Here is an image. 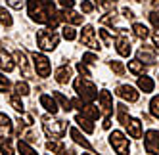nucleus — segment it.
Wrapping results in <instances>:
<instances>
[{"label":"nucleus","mask_w":159,"mask_h":155,"mask_svg":"<svg viewBox=\"0 0 159 155\" xmlns=\"http://www.w3.org/2000/svg\"><path fill=\"white\" fill-rule=\"evenodd\" d=\"M152 38H153V48H155V52H159V31L153 33Z\"/></svg>","instance_id":"45"},{"label":"nucleus","mask_w":159,"mask_h":155,"mask_svg":"<svg viewBox=\"0 0 159 155\" xmlns=\"http://www.w3.org/2000/svg\"><path fill=\"white\" fill-rule=\"evenodd\" d=\"M0 153L2 155H14V149L10 146L8 138H0Z\"/></svg>","instance_id":"33"},{"label":"nucleus","mask_w":159,"mask_h":155,"mask_svg":"<svg viewBox=\"0 0 159 155\" xmlns=\"http://www.w3.org/2000/svg\"><path fill=\"white\" fill-rule=\"evenodd\" d=\"M46 148L52 151V153H56V155H65L67 151H65V146H63V144H60V142H48L46 144Z\"/></svg>","instance_id":"25"},{"label":"nucleus","mask_w":159,"mask_h":155,"mask_svg":"<svg viewBox=\"0 0 159 155\" xmlns=\"http://www.w3.org/2000/svg\"><path fill=\"white\" fill-rule=\"evenodd\" d=\"M129 71L134 73V75H142V73H144V63H142L140 60H132V61H129Z\"/></svg>","instance_id":"27"},{"label":"nucleus","mask_w":159,"mask_h":155,"mask_svg":"<svg viewBox=\"0 0 159 155\" xmlns=\"http://www.w3.org/2000/svg\"><path fill=\"white\" fill-rule=\"evenodd\" d=\"M54 98H56V102H58L60 105H61V109H63V111H71V109H73V105H71V100H67L61 92H54L52 94Z\"/></svg>","instance_id":"23"},{"label":"nucleus","mask_w":159,"mask_h":155,"mask_svg":"<svg viewBox=\"0 0 159 155\" xmlns=\"http://www.w3.org/2000/svg\"><path fill=\"white\" fill-rule=\"evenodd\" d=\"M42 128H44V132H46L50 138L60 140V138H63L65 130H67V123L61 121V119H54L50 115H44L42 117Z\"/></svg>","instance_id":"2"},{"label":"nucleus","mask_w":159,"mask_h":155,"mask_svg":"<svg viewBox=\"0 0 159 155\" xmlns=\"http://www.w3.org/2000/svg\"><path fill=\"white\" fill-rule=\"evenodd\" d=\"M58 17H60V21H65V23H71V25H81V23H83V16L75 14L71 8H69V10L63 8V12H60Z\"/></svg>","instance_id":"14"},{"label":"nucleus","mask_w":159,"mask_h":155,"mask_svg":"<svg viewBox=\"0 0 159 155\" xmlns=\"http://www.w3.org/2000/svg\"><path fill=\"white\" fill-rule=\"evenodd\" d=\"M123 126L127 128V132H129L132 138H142V123H140L138 119L129 117V119H127V123H125Z\"/></svg>","instance_id":"13"},{"label":"nucleus","mask_w":159,"mask_h":155,"mask_svg":"<svg viewBox=\"0 0 159 155\" xmlns=\"http://www.w3.org/2000/svg\"><path fill=\"white\" fill-rule=\"evenodd\" d=\"M150 21H152V25H153L155 29H159V14H157V12H152V14H150Z\"/></svg>","instance_id":"43"},{"label":"nucleus","mask_w":159,"mask_h":155,"mask_svg":"<svg viewBox=\"0 0 159 155\" xmlns=\"http://www.w3.org/2000/svg\"><path fill=\"white\" fill-rule=\"evenodd\" d=\"M109 144H111V148L115 149L117 155H129V151H130L129 138L125 136L121 130H113L109 134Z\"/></svg>","instance_id":"5"},{"label":"nucleus","mask_w":159,"mask_h":155,"mask_svg":"<svg viewBox=\"0 0 159 155\" xmlns=\"http://www.w3.org/2000/svg\"><path fill=\"white\" fill-rule=\"evenodd\" d=\"M65 155H75V151H67V153H65Z\"/></svg>","instance_id":"50"},{"label":"nucleus","mask_w":159,"mask_h":155,"mask_svg":"<svg viewBox=\"0 0 159 155\" xmlns=\"http://www.w3.org/2000/svg\"><path fill=\"white\" fill-rule=\"evenodd\" d=\"M77 71L81 73L83 77H90V71H88V67H86V63H77Z\"/></svg>","instance_id":"42"},{"label":"nucleus","mask_w":159,"mask_h":155,"mask_svg":"<svg viewBox=\"0 0 159 155\" xmlns=\"http://www.w3.org/2000/svg\"><path fill=\"white\" fill-rule=\"evenodd\" d=\"M144 148L148 153L159 155V132L157 130H148L144 136Z\"/></svg>","instance_id":"9"},{"label":"nucleus","mask_w":159,"mask_h":155,"mask_svg":"<svg viewBox=\"0 0 159 155\" xmlns=\"http://www.w3.org/2000/svg\"><path fill=\"white\" fill-rule=\"evenodd\" d=\"M25 125H33V117L31 115H25Z\"/></svg>","instance_id":"49"},{"label":"nucleus","mask_w":159,"mask_h":155,"mask_svg":"<svg viewBox=\"0 0 159 155\" xmlns=\"http://www.w3.org/2000/svg\"><path fill=\"white\" fill-rule=\"evenodd\" d=\"M117 33H119V38L115 40L117 52H119V56L129 58L132 52V44H130V38L127 37V29H117Z\"/></svg>","instance_id":"7"},{"label":"nucleus","mask_w":159,"mask_h":155,"mask_svg":"<svg viewBox=\"0 0 159 155\" xmlns=\"http://www.w3.org/2000/svg\"><path fill=\"white\" fill-rule=\"evenodd\" d=\"M83 63H86V65H92V63H96L98 61V58L94 56V54H84V56H83Z\"/></svg>","instance_id":"41"},{"label":"nucleus","mask_w":159,"mask_h":155,"mask_svg":"<svg viewBox=\"0 0 159 155\" xmlns=\"http://www.w3.org/2000/svg\"><path fill=\"white\" fill-rule=\"evenodd\" d=\"M75 90L84 102H94V100L98 98V88H96L94 82L88 81V77H79V79L75 81Z\"/></svg>","instance_id":"3"},{"label":"nucleus","mask_w":159,"mask_h":155,"mask_svg":"<svg viewBox=\"0 0 159 155\" xmlns=\"http://www.w3.org/2000/svg\"><path fill=\"white\" fill-rule=\"evenodd\" d=\"M152 12L159 14V0H152Z\"/></svg>","instance_id":"48"},{"label":"nucleus","mask_w":159,"mask_h":155,"mask_svg":"<svg viewBox=\"0 0 159 155\" xmlns=\"http://www.w3.org/2000/svg\"><path fill=\"white\" fill-rule=\"evenodd\" d=\"M150 111L155 119H159V96H155L152 102H150Z\"/></svg>","instance_id":"35"},{"label":"nucleus","mask_w":159,"mask_h":155,"mask_svg":"<svg viewBox=\"0 0 159 155\" xmlns=\"http://www.w3.org/2000/svg\"><path fill=\"white\" fill-rule=\"evenodd\" d=\"M21 96H17V94H14V96H10V105H12L16 111H19V113H23V109H25V105H23V102L19 100Z\"/></svg>","instance_id":"29"},{"label":"nucleus","mask_w":159,"mask_h":155,"mask_svg":"<svg viewBox=\"0 0 159 155\" xmlns=\"http://www.w3.org/2000/svg\"><path fill=\"white\" fill-rule=\"evenodd\" d=\"M12 23H14V19L10 16V12L6 8H0V25L2 27H12Z\"/></svg>","instance_id":"26"},{"label":"nucleus","mask_w":159,"mask_h":155,"mask_svg":"<svg viewBox=\"0 0 159 155\" xmlns=\"http://www.w3.org/2000/svg\"><path fill=\"white\" fill-rule=\"evenodd\" d=\"M69 132H71V138L79 144V146H83V148H86V149H92V144H90V142H88V140H86V138L81 134V132L77 130V128H71Z\"/></svg>","instance_id":"21"},{"label":"nucleus","mask_w":159,"mask_h":155,"mask_svg":"<svg viewBox=\"0 0 159 155\" xmlns=\"http://www.w3.org/2000/svg\"><path fill=\"white\" fill-rule=\"evenodd\" d=\"M123 16L127 17V19H134V14H132V10H129V8H125V10H123Z\"/></svg>","instance_id":"47"},{"label":"nucleus","mask_w":159,"mask_h":155,"mask_svg":"<svg viewBox=\"0 0 159 155\" xmlns=\"http://www.w3.org/2000/svg\"><path fill=\"white\" fill-rule=\"evenodd\" d=\"M81 42L84 44V46L92 48V50H98L100 48V42L94 37V27L92 25H84L83 27V31H81Z\"/></svg>","instance_id":"10"},{"label":"nucleus","mask_w":159,"mask_h":155,"mask_svg":"<svg viewBox=\"0 0 159 155\" xmlns=\"http://www.w3.org/2000/svg\"><path fill=\"white\" fill-rule=\"evenodd\" d=\"M61 35H63V38H65V40H75V38H77V33H75V29H73L71 25H65Z\"/></svg>","instance_id":"34"},{"label":"nucleus","mask_w":159,"mask_h":155,"mask_svg":"<svg viewBox=\"0 0 159 155\" xmlns=\"http://www.w3.org/2000/svg\"><path fill=\"white\" fill-rule=\"evenodd\" d=\"M81 10H83L84 14H92L94 12V4L88 2V0H83V2H81Z\"/></svg>","instance_id":"39"},{"label":"nucleus","mask_w":159,"mask_h":155,"mask_svg":"<svg viewBox=\"0 0 159 155\" xmlns=\"http://www.w3.org/2000/svg\"><path fill=\"white\" fill-rule=\"evenodd\" d=\"M56 81L60 84H67L71 81V69L67 67V65H61V67L56 69Z\"/></svg>","instance_id":"20"},{"label":"nucleus","mask_w":159,"mask_h":155,"mask_svg":"<svg viewBox=\"0 0 159 155\" xmlns=\"http://www.w3.org/2000/svg\"><path fill=\"white\" fill-rule=\"evenodd\" d=\"M37 44L40 46V50L50 52V50H54L60 44V35L54 29H50V27L42 29V31H39V35H37Z\"/></svg>","instance_id":"4"},{"label":"nucleus","mask_w":159,"mask_h":155,"mask_svg":"<svg viewBox=\"0 0 159 155\" xmlns=\"http://www.w3.org/2000/svg\"><path fill=\"white\" fill-rule=\"evenodd\" d=\"M75 123H79V126H81L86 134H92L94 132V125H92V119H88V117H84L83 113H79L77 117H75Z\"/></svg>","instance_id":"19"},{"label":"nucleus","mask_w":159,"mask_h":155,"mask_svg":"<svg viewBox=\"0 0 159 155\" xmlns=\"http://www.w3.org/2000/svg\"><path fill=\"white\" fill-rule=\"evenodd\" d=\"M31 58H33V65H35V69H37V73L40 77H48L50 75L52 67H50V60L46 56H42V54H39V52H33Z\"/></svg>","instance_id":"8"},{"label":"nucleus","mask_w":159,"mask_h":155,"mask_svg":"<svg viewBox=\"0 0 159 155\" xmlns=\"http://www.w3.org/2000/svg\"><path fill=\"white\" fill-rule=\"evenodd\" d=\"M138 60L144 63H150V65H153L155 63V52L152 50V48H148V46H142L140 50H138Z\"/></svg>","instance_id":"18"},{"label":"nucleus","mask_w":159,"mask_h":155,"mask_svg":"<svg viewBox=\"0 0 159 155\" xmlns=\"http://www.w3.org/2000/svg\"><path fill=\"white\" fill-rule=\"evenodd\" d=\"M115 2L117 0H96V4L100 8H104V10H111L113 6H115Z\"/></svg>","instance_id":"37"},{"label":"nucleus","mask_w":159,"mask_h":155,"mask_svg":"<svg viewBox=\"0 0 159 155\" xmlns=\"http://www.w3.org/2000/svg\"><path fill=\"white\" fill-rule=\"evenodd\" d=\"M58 2H60V6L61 8H65V10H69V8H73V0H58Z\"/></svg>","instance_id":"44"},{"label":"nucleus","mask_w":159,"mask_h":155,"mask_svg":"<svg viewBox=\"0 0 159 155\" xmlns=\"http://www.w3.org/2000/svg\"><path fill=\"white\" fill-rule=\"evenodd\" d=\"M10 86H12V82H10L8 77H4L2 73H0V92H8Z\"/></svg>","instance_id":"36"},{"label":"nucleus","mask_w":159,"mask_h":155,"mask_svg":"<svg viewBox=\"0 0 159 155\" xmlns=\"http://www.w3.org/2000/svg\"><path fill=\"white\" fill-rule=\"evenodd\" d=\"M83 155H90V153H83Z\"/></svg>","instance_id":"52"},{"label":"nucleus","mask_w":159,"mask_h":155,"mask_svg":"<svg viewBox=\"0 0 159 155\" xmlns=\"http://www.w3.org/2000/svg\"><path fill=\"white\" fill-rule=\"evenodd\" d=\"M40 105L46 109L48 113H52V115H56V111H58V104H56V98H54V96L42 94V96H40Z\"/></svg>","instance_id":"16"},{"label":"nucleus","mask_w":159,"mask_h":155,"mask_svg":"<svg viewBox=\"0 0 159 155\" xmlns=\"http://www.w3.org/2000/svg\"><path fill=\"white\" fill-rule=\"evenodd\" d=\"M0 69L6 71V73L14 71V58L4 50H0Z\"/></svg>","instance_id":"17"},{"label":"nucleus","mask_w":159,"mask_h":155,"mask_svg":"<svg viewBox=\"0 0 159 155\" xmlns=\"http://www.w3.org/2000/svg\"><path fill=\"white\" fill-rule=\"evenodd\" d=\"M117 19H119V16H117L115 12H107V14L102 17L100 21H102L104 25H115V23H117Z\"/></svg>","instance_id":"32"},{"label":"nucleus","mask_w":159,"mask_h":155,"mask_svg":"<svg viewBox=\"0 0 159 155\" xmlns=\"http://www.w3.org/2000/svg\"><path fill=\"white\" fill-rule=\"evenodd\" d=\"M111 69L115 71V75H119V77L125 73V67H123V63H121V61H117V60H113V61H111Z\"/></svg>","instance_id":"38"},{"label":"nucleus","mask_w":159,"mask_h":155,"mask_svg":"<svg viewBox=\"0 0 159 155\" xmlns=\"http://www.w3.org/2000/svg\"><path fill=\"white\" fill-rule=\"evenodd\" d=\"M132 31H134V37L140 38V40H146L148 37H150V31H148V27L142 25V23H134L132 25Z\"/></svg>","instance_id":"22"},{"label":"nucleus","mask_w":159,"mask_h":155,"mask_svg":"<svg viewBox=\"0 0 159 155\" xmlns=\"http://www.w3.org/2000/svg\"><path fill=\"white\" fill-rule=\"evenodd\" d=\"M14 58L19 65V69L21 73H23V77H27V79H31L33 73H31V67H29V61H27V56H25V52H21V50H16L14 52Z\"/></svg>","instance_id":"12"},{"label":"nucleus","mask_w":159,"mask_h":155,"mask_svg":"<svg viewBox=\"0 0 159 155\" xmlns=\"http://www.w3.org/2000/svg\"><path fill=\"white\" fill-rule=\"evenodd\" d=\"M27 12L33 21L44 23L50 29H56L60 23V17L56 14L54 0H27Z\"/></svg>","instance_id":"1"},{"label":"nucleus","mask_w":159,"mask_h":155,"mask_svg":"<svg viewBox=\"0 0 159 155\" xmlns=\"http://www.w3.org/2000/svg\"><path fill=\"white\" fill-rule=\"evenodd\" d=\"M138 88L144 90V92H153L155 84L152 81V77H140V79H138Z\"/></svg>","instance_id":"24"},{"label":"nucleus","mask_w":159,"mask_h":155,"mask_svg":"<svg viewBox=\"0 0 159 155\" xmlns=\"http://www.w3.org/2000/svg\"><path fill=\"white\" fill-rule=\"evenodd\" d=\"M17 149H19L21 155H37V151L33 149L27 142H23V140H19V142H17Z\"/></svg>","instance_id":"28"},{"label":"nucleus","mask_w":159,"mask_h":155,"mask_svg":"<svg viewBox=\"0 0 159 155\" xmlns=\"http://www.w3.org/2000/svg\"><path fill=\"white\" fill-rule=\"evenodd\" d=\"M127 111H129V107L125 105V104H119V105H117V119H119L121 125H125V123H127V119H129Z\"/></svg>","instance_id":"30"},{"label":"nucleus","mask_w":159,"mask_h":155,"mask_svg":"<svg viewBox=\"0 0 159 155\" xmlns=\"http://www.w3.org/2000/svg\"><path fill=\"white\" fill-rule=\"evenodd\" d=\"M8 4H10V8H21L23 6V0H8Z\"/></svg>","instance_id":"46"},{"label":"nucleus","mask_w":159,"mask_h":155,"mask_svg":"<svg viewBox=\"0 0 159 155\" xmlns=\"http://www.w3.org/2000/svg\"><path fill=\"white\" fill-rule=\"evenodd\" d=\"M14 90H16L17 96H27V94H29V84H27L25 81H19V82L14 84Z\"/></svg>","instance_id":"31"},{"label":"nucleus","mask_w":159,"mask_h":155,"mask_svg":"<svg viewBox=\"0 0 159 155\" xmlns=\"http://www.w3.org/2000/svg\"><path fill=\"white\" fill-rule=\"evenodd\" d=\"M115 94H117L119 98H123V100H127V102H130V104L138 102V98H140V94L136 92V88L130 86V84H123V86H119Z\"/></svg>","instance_id":"11"},{"label":"nucleus","mask_w":159,"mask_h":155,"mask_svg":"<svg viewBox=\"0 0 159 155\" xmlns=\"http://www.w3.org/2000/svg\"><path fill=\"white\" fill-rule=\"evenodd\" d=\"M132 2H142V0H132Z\"/></svg>","instance_id":"51"},{"label":"nucleus","mask_w":159,"mask_h":155,"mask_svg":"<svg viewBox=\"0 0 159 155\" xmlns=\"http://www.w3.org/2000/svg\"><path fill=\"white\" fill-rule=\"evenodd\" d=\"M100 35H102V38H104V42L107 44V46H109V44H113V38H111V35H109L106 29H100Z\"/></svg>","instance_id":"40"},{"label":"nucleus","mask_w":159,"mask_h":155,"mask_svg":"<svg viewBox=\"0 0 159 155\" xmlns=\"http://www.w3.org/2000/svg\"><path fill=\"white\" fill-rule=\"evenodd\" d=\"M12 132H14L12 119H10L6 113H0V138H10Z\"/></svg>","instance_id":"15"},{"label":"nucleus","mask_w":159,"mask_h":155,"mask_svg":"<svg viewBox=\"0 0 159 155\" xmlns=\"http://www.w3.org/2000/svg\"><path fill=\"white\" fill-rule=\"evenodd\" d=\"M98 102H100V113L104 115V119H111L113 113V96L107 90L98 92Z\"/></svg>","instance_id":"6"}]
</instances>
